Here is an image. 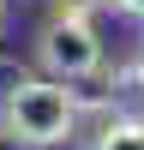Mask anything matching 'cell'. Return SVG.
I'll return each mask as SVG.
<instances>
[{"label":"cell","mask_w":144,"mask_h":150,"mask_svg":"<svg viewBox=\"0 0 144 150\" xmlns=\"http://www.w3.org/2000/svg\"><path fill=\"white\" fill-rule=\"evenodd\" d=\"M114 90L144 96V60H126V66H114Z\"/></svg>","instance_id":"5"},{"label":"cell","mask_w":144,"mask_h":150,"mask_svg":"<svg viewBox=\"0 0 144 150\" xmlns=\"http://www.w3.org/2000/svg\"><path fill=\"white\" fill-rule=\"evenodd\" d=\"M0 24H6V0H0Z\"/></svg>","instance_id":"7"},{"label":"cell","mask_w":144,"mask_h":150,"mask_svg":"<svg viewBox=\"0 0 144 150\" xmlns=\"http://www.w3.org/2000/svg\"><path fill=\"white\" fill-rule=\"evenodd\" d=\"M36 60H42L48 78L84 84L102 72V36H96L90 18H48L42 36H36Z\"/></svg>","instance_id":"2"},{"label":"cell","mask_w":144,"mask_h":150,"mask_svg":"<svg viewBox=\"0 0 144 150\" xmlns=\"http://www.w3.org/2000/svg\"><path fill=\"white\" fill-rule=\"evenodd\" d=\"M96 150H144V120H114L96 132Z\"/></svg>","instance_id":"3"},{"label":"cell","mask_w":144,"mask_h":150,"mask_svg":"<svg viewBox=\"0 0 144 150\" xmlns=\"http://www.w3.org/2000/svg\"><path fill=\"white\" fill-rule=\"evenodd\" d=\"M108 0H48V18H90V12H102Z\"/></svg>","instance_id":"4"},{"label":"cell","mask_w":144,"mask_h":150,"mask_svg":"<svg viewBox=\"0 0 144 150\" xmlns=\"http://www.w3.org/2000/svg\"><path fill=\"white\" fill-rule=\"evenodd\" d=\"M78 132V90L66 78H12L0 90V138L24 150H54Z\"/></svg>","instance_id":"1"},{"label":"cell","mask_w":144,"mask_h":150,"mask_svg":"<svg viewBox=\"0 0 144 150\" xmlns=\"http://www.w3.org/2000/svg\"><path fill=\"white\" fill-rule=\"evenodd\" d=\"M108 6H120V12H132V18H144V0H108Z\"/></svg>","instance_id":"6"}]
</instances>
